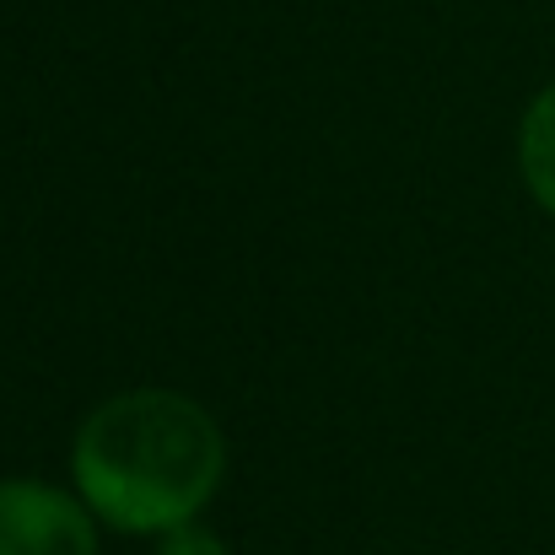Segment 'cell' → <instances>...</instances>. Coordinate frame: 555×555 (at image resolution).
I'll return each mask as SVG.
<instances>
[{
  "label": "cell",
  "instance_id": "obj_1",
  "mask_svg": "<svg viewBox=\"0 0 555 555\" xmlns=\"http://www.w3.org/2000/svg\"><path fill=\"white\" fill-rule=\"evenodd\" d=\"M70 475L98 524L119 534H168L210 507L227 475V437L189 393L130 388L81 421Z\"/></svg>",
  "mask_w": 555,
  "mask_h": 555
},
{
  "label": "cell",
  "instance_id": "obj_2",
  "mask_svg": "<svg viewBox=\"0 0 555 555\" xmlns=\"http://www.w3.org/2000/svg\"><path fill=\"white\" fill-rule=\"evenodd\" d=\"M0 555H98V513L43 480H0Z\"/></svg>",
  "mask_w": 555,
  "mask_h": 555
},
{
  "label": "cell",
  "instance_id": "obj_3",
  "mask_svg": "<svg viewBox=\"0 0 555 555\" xmlns=\"http://www.w3.org/2000/svg\"><path fill=\"white\" fill-rule=\"evenodd\" d=\"M518 168H524V184L529 194L555 216V87H545L524 125H518Z\"/></svg>",
  "mask_w": 555,
  "mask_h": 555
},
{
  "label": "cell",
  "instance_id": "obj_4",
  "mask_svg": "<svg viewBox=\"0 0 555 555\" xmlns=\"http://www.w3.org/2000/svg\"><path fill=\"white\" fill-rule=\"evenodd\" d=\"M157 555H232V551H227L221 534H210V529H199V524H184V529H168V534H163Z\"/></svg>",
  "mask_w": 555,
  "mask_h": 555
}]
</instances>
